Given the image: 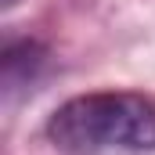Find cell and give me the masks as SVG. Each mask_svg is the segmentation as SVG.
<instances>
[{"instance_id": "obj_3", "label": "cell", "mask_w": 155, "mask_h": 155, "mask_svg": "<svg viewBox=\"0 0 155 155\" xmlns=\"http://www.w3.org/2000/svg\"><path fill=\"white\" fill-rule=\"evenodd\" d=\"M15 4H18V0H4V7H15Z\"/></svg>"}, {"instance_id": "obj_2", "label": "cell", "mask_w": 155, "mask_h": 155, "mask_svg": "<svg viewBox=\"0 0 155 155\" xmlns=\"http://www.w3.org/2000/svg\"><path fill=\"white\" fill-rule=\"evenodd\" d=\"M43 61H47V51L36 40H18V43L4 47V94H7V101L40 76Z\"/></svg>"}, {"instance_id": "obj_1", "label": "cell", "mask_w": 155, "mask_h": 155, "mask_svg": "<svg viewBox=\"0 0 155 155\" xmlns=\"http://www.w3.org/2000/svg\"><path fill=\"white\" fill-rule=\"evenodd\" d=\"M47 137L72 155L155 152V97L141 90H90L69 97L47 119Z\"/></svg>"}]
</instances>
